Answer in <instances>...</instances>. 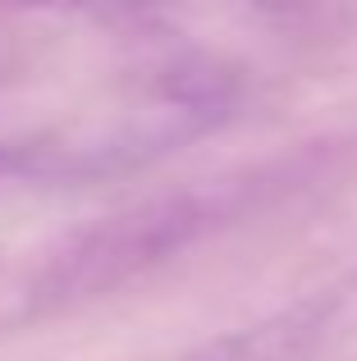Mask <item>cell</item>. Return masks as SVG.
I'll return each mask as SVG.
<instances>
[{
    "label": "cell",
    "instance_id": "cell-3",
    "mask_svg": "<svg viewBox=\"0 0 357 361\" xmlns=\"http://www.w3.org/2000/svg\"><path fill=\"white\" fill-rule=\"evenodd\" d=\"M183 361H188V357H183Z\"/></svg>",
    "mask_w": 357,
    "mask_h": 361
},
{
    "label": "cell",
    "instance_id": "cell-2",
    "mask_svg": "<svg viewBox=\"0 0 357 361\" xmlns=\"http://www.w3.org/2000/svg\"><path fill=\"white\" fill-rule=\"evenodd\" d=\"M18 5H55V9H92V14H143L156 0H18Z\"/></svg>",
    "mask_w": 357,
    "mask_h": 361
},
{
    "label": "cell",
    "instance_id": "cell-1",
    "mask_svg": "<svg viewBox=\"0 0 357 361\" xmlns=\"http://www.w3.org/2000/svg\"><path fill=\"white\" fill-rule=\"evenodd\" d=\"M261 188H275V178L238 174L124 206L92 229L64 238L46 261H37L18 283V307L28 316H51V311H69L115 288H128L143 274L174 261L178 252L197 247L220 224H229L234 215H243L261 197Z\"/></svg>",
    "mask_w": 357,
    "mask_h": 361
}]
</instances>
